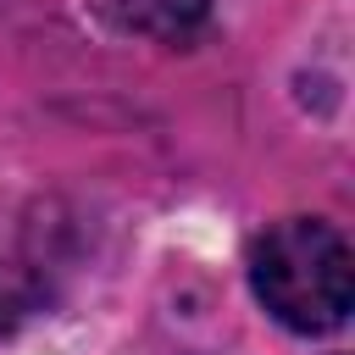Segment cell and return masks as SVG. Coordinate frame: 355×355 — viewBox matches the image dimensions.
<instances>
[{"mask_svg":"<svg viewBox=\"0 0 355 355\" xmlns=\"http://www.w3.org/2000/svg\"><path fill=\"white\" fill-rule=\"evenodd\" d=\"M250 283L266 316H277L288 333H333L349 322L355 300V261L333 222L322 216H283L272 222L250 250Z\"/></svg>","mask_w":355,"mask_h":355,"instance_id":"6da1fadb","label":"cell"},{"mask_svg":"<svg viewBox=\"0 0 355 355\" xmlns=\"http://www.w3.org/2000/svg\"><path fill=\"white\" fill-rule=\"evenodd\" d=\"M105 17L128 33H150L161 44H183L205 28L211 17V0H111Z\"/></svg>","mask_w":355,"mask_h":355,"instance_id":"7a4b0ae2","label":"cell"},{"mask_svg":"<svg viewBox=\"0 0 355 355\" xmlns=\"http://www.w3.org/2000/svg\"><path fill=\"white\" fill-rule=\"evenodd\" d=\"M17 316V300H11V283H6V272H0V327Z\"/></svg>","mask_w":355,"mask_h":355,"instance_id":"3957f363","label":"cell"}]
</instances>
